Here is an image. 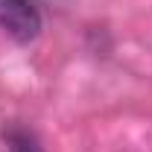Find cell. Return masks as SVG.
<instances>
[{"label":"cell","mask_w":152,"mask_h":152,"mask_svg":"<svg viewBox=\"0 0 152 152\" xmlns=\"http://www.w3.org/2000/svg\"><path fill=\"white\" fill-rule=\"evenodd\" d=\"M0 29L18 44L35 41L41 32V15L32 0H0Z\"/></svg>","instance_id":"cell-1"},{"label":"cell","mask_w":152,"mask_h":152,"mask_svg":"<svg viewBox=\"0 0 152 152\" xmlns=\"http://www.w3.org/2000/svg\"><path fill=\"white\" fill-rule=\"evenodd\" d=\"M3 140H6V152H44L35 134L20 129V126H9L3 129Z\"/></svg>","instance_id":"cell-2"}]
</instances>
